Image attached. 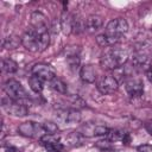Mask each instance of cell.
<instances>
[{
	"label": "cell",
	"mask_w": 152,
	"mask_h": 152,
	"mask_svg": "<svg viewBox=\"0 0 152 152\" xmlns=\"http://www.w3.org/2000/svg\"><path fill=\"white\" fill-rule=\"evenodd\" d=\"M21 45L31 52H42L50 45V33L48 27L32 28L30 27L21 37Z\"/></svg>",
	"instance_id": "1"
},
{
	"label": "cell",
	"mask_w": 152,
	"mask_h": 152,
	"mask_svg": "<svg viewBox=\"0 0 152 152\" xmlns=\"http://www.w3.org/2000/svg\"><path fill=\"white\" fill-rule=\"evenodd\" d=\"M128 61V52L118 45L106 48L100 57V64L104 70H115L121 68Z\"/></svg>",
	"instance_id": "2"
},
{
	"label": "cell",
	"mask_w": 152,
	"mask_h": 152,
	"mask_svg": "<svg viewBox=\"0 0 152 152\" xmlns=\"http://www.w3.org/2000/svg\"><path fill=\"white\" fill-rule=\"evenodd\" d=\"M127 31H128V23H127V20L124 19V18H115V19H112L110 21H108L103 33H106L110 38H114V39L120 42L122 36Z\"/></svg>",
	"instance_id": "3"
},
{
	"label": "cell",
	"mask_w": 152,
	"mask_h": 152,
	"mask_svg": "<svg viewBox=\"0 0 152 152\" xmlns=\"http://www.w3.org/2000/svg\"><path fill=\"white\" fill-rule=\"evenodd\" d=\"M1 103H2V108L4 110L10 114V115H13V116H25L27 115L28 113V108L27 106H25L24 103H21L20 101H17V100H13L11 97H2L1 100Z\"/></svg>",
	"instance_id": "4"
},
{
	"label": "cell",
	"mask_w": 152,
	"mask_h": 152,
	"mask_svg": "<svg viewBox=\"0 0 152 152\" xmlns=\"http://www.w3.org/2000/svg\"><path fill=\"white\" fill-rule=\"evenodd\" d=\"M4 90H5V93L8 97H11L13 100H17V101L25 100L28 96L26 89L21 86L20 82H18L15 80H8L4 86Z\"/></svg>",
	"instance_id": "5"
},
{
	"label": "cell",
	"mask_w": 152,
	"mask_h": 152,
	"mask_svg": "<svg viewBox=\"0 0 152 152\" xmlns=\"http://www.w3.org/2000/svg\"><path fill=\"white\" fill-rule=\"evenodd\" d=\"M18 132L20 135L26 137V138H42L45 133L44 128L42 125L33 122V121H26L23 122L21 125H19L18 127Z\"/></svg>",
	"instance_id": "6"
},
{
	"label": "cell",
	"mask_w": 152,
	"mask_h": 152,
	"mask_svg": "<svg viewBox=\"0 0 152 152\" xmlns=\"http://www.w3.org/2000/svg\"><path fill=\"white\" fill-rule=\"evenodd\" d=\"M96 88L103 95L113 94V93H115L118 90L119 82H118V80L114 76L103 75V76H101V77L97 78V81H96Z\"/></svg>",
	"instance_id": "7"
},
{
	"label": "cell",
	"mask_w": 152,
	"mask_h": 152,
	"mask_svg": "<svg viewBox=\"0 0 152 152\" xmlns=\"http://www.w3.org/2000/svg\"><path fill=\"white\" fill-rule=\"evenodd\" d=\"M31 74L37 76V77H39L44 82H50L57 76L56 75V70L53 69V66H51L50 64H46V63H37V64H34L32 66V69H31Z\"/></svg>",
	"instance_id": "8"
},
{
	"label": "cell",
	"mask_w": 152,
	"mask_h": 152,
	"mask_svg": "<svg viewBox=\"0 0 152 152\" xmlns=\"http://www.w3.org/2000/svg\"><path fill=\"white\" fill-rule=\"evenodd\" d=\"M80 132L82 135L91 138V137H101V135H107L109 132V128L102 125H95L93 122H87L81 126Z\"/></svg>",
	"instance_id": "9"
},
{
	"label": "cell",
	"mask_w": 152,
	"mask_h": 152,
	"mask_svg": "<svg viewBox=\"0 0 152 152\" xmlns=\"http://www.w3.org/2000/svg\"><path fill=\"white\" fill-rule=\"evenodd\" d=\"M42 146L45 147L46 152L51 151H62L63 150V144L61 141V138H57L56 134H44L39 139Z\"/></svg>",
	"instance_id": "10"
},
{
	"label": "cell",
	"mask_w": 152,
	"mask_h": 152,
	"mask_svg": "<svg viewBox=\"0 0 152 152\" xmlns=\"http://www.w3.org/2000/svg\"><path fill=\"white\" fill-rule=\"evenodd\" d=\"M125 88L131 97H140L144 94V83L140 78L131 77L125 82Z\"/></svg>",
	"instance_id": "11"
},
{
	"label": "cell",
	"mask_w": 152,
	"mask_h": 152,
	"mask_svg": "<svg viewBox=\"0 0 152 152\" xmlns=\"http://www.w3.org/2000/svg\"><path fill=\"white\" fill-rule=\"evenodd\" d=\"M83 138L84 135H82L81 132H70L68 133L65 137L61 138V141L63 144V146H68V147H77L81 146L83 144Z\"/></svg>",
	"instance_id": "12"
},
{
	"label": "cell",
	"mask_w": 152,
	"mask_h": 152,
	"mask_svg": "<svg viewBox=\"0 0 152 152\" xmlns=\"http://www.w3.org/2000/svg\"><path fill=\"white\" fill-rule=\"evenodd\" d=\"M59 26H61V31L65 36H69L70 33H72L74 32V15L69 13L68 11H64L59 19Z\"/></svg>",
	"instance_id": "13"
},
{
	"label": "cell",
	"mask_w": 152,
	"mask_h": 152,
	"mask_svg": "<svg viewBox=\"0 0 152 152\" xmlns=\"http://www.w3.org/2000/svg\"><path fill=\"white\" fill-rule=\"evenodd\" d=\"M102 25H103L102 17L97 14H91L86 19V31L88 33H95L102 27Z\"/></svg>",
	"instance_id": "14"
},
{
	"label": "cell",
	"mask_w": 152,
	"mask_h": 152,
	"mask_svg": "<svg viewBox=\"0 0 152 152\" xmlns=\"http://www.w3.org/2000/svg\"><path fill=\"white\" fill-rule=\"evenodd\" d=\"M80 76L86 83H94L96 81V71L91 64H84L80 69Z\"/></svg>",
	"instance_id": "15"
},
{
	"label": "cell",
	"mask_w": 152,
	"mask_h": 152,
	"mask_svg": "<svg viewBox=\"0 0 152 152\" xmlns=\"http://www.w3.org/2000/svg\"><path fill=\"white\" fill-rule=\"evenodd\" d=\"M30 27L32 28H45L48 27V24H46V17L42 13V12H33L31 14V20H30Z\"/></svg>",
	"instance_id": "16"
},
{
	"label": "cell",
	"mask_w": 152,
	"mask_h": 152,
	"mask_svg": "<svg viewBox=\"0 0 152 152\" xmlns=\"http://www.w3.org/2000/svg\"><path fill=\"white\" fill-rule=\"evenodd\" d=\"M58 116L65 122H78L81 114L76 109H63L58 112Z\"/></svg>",
	"instance_id": "17"
},
{
	"label": "cell",
	"mask_w": 152,
	"mask_h": 152,
	"mask_svg": "<svg viewBox=\"0 0 152 152\" xmlns=\"http://www.w3.org/2000/svg\"><path fill=\"white\" fill-rule=\"evenodd\" d=\"M21 44V37H18L15 34H11L8 37H6L4 39V43H2V46L6 49V50H14L17 49L19 45Z\"/></svg>",
	"instance_id": "18"
},
{
	"label": "cell",
	"mask_w": 152,
	"mask_h": 152,
	"mask_svg": "<svg viewBox=\"0 0 152 152\" xmlns=\"http://www.w3.org/2000/svg\"><path fill=\"white\" fill-rule=\"evenodd\" d=\"M28 86H30L32 91H34L37 94H40L44 89V81L40 80L39 77L34 76V75H31L30 78H28Z\"/></svg>",
	"instance_id": "19"
},
{
	"label": "cell",
	"mask_w": 152,
	"mask_h": 152,
	"mask_svg": "<svg viewBox=\"0 0 152 152\" xmlns=\"http://www.w3.org/2000/svg\"><path fill=\"white\" fill-rule=\"evenodd\" d=\"M1 69L6 74H14L18 70V63L12 58H5L1 63Z\"/></svg>",
	"instance_id": "20"
},
{
	"label": "cell",
	"mask_w": 152,
	"mask_h": 152,
	"mask_svg": "<svg viewBox=\"0 0 152 152\" xmlns=\"http://www.w3.org/2000/svg\"><path fill=\"white\" fill-rule=\"evenodd\" d=\"M49 83H50V87H51L55 91H57V93H59V94H66L68 87H66L65 82L62 81L59 77L56 76V77H55L52 81H50Z\"/></svg>",
	"instance_id": "21"
},
{
	"label": "cell",
	"mask_w": 152,
	"mask_h": 152,
	"mask_svg": "<svg viewBox=\"0 0 152 152\" xmlns=\"http://www.w3.org/2000/svg\"><path fill=\"white\" fill-rule=\"evenodd\" d=\"M125 133L126 132H124L121 129H109V132L106 137L110 142H115V141H121Z\"/></svg>",
	"instance_id": "22"
},
{
	"label": "cell",
	"mask_w": 152,
	"mask_h": 152,
	"mask_svg": "<svg viewBox=\"0 0 152 152\" xmlns=\"http://www.w3.org/2000/svg\"><path fill=\"white\" fill-rule=\"evenodd\" d=\"M66 62H68V64H69V68H70L72 71H75L76 69L80 68V57H78L77 53H70V55H68ZM80 69H81V68H80Z\"/></svg>",
	"instance_id": "23"
},
{
	"label": "cell",
	"mask_w": 152,
	"mask_h": 152,
	"mask_svg": "<svg viewBox=\"0 0 152 152\" xmlns=\"http://www.w3.org/2000/svg\"><path fill=\"white\" fill-rule=\"evenodd\" d=\"M42 126H43V128H44V131H45L46 134H56L58 132V126L55 122L46 121V122L42 124Z\"/></svg>",
	"instance_id": "24"
},
{
	"label": "cell",
	"mask_w": 152,
	"mask_h": 152,
	"mask_svg": "<svg viewBox=\"0 0 152 152\" xmlns=\"http://www.w3.org/2000/svg\"><path fill=\"white\" fill-rule=\"evenodd\" d=\"M138 152H152V145L150 144H142L138 146Z\"/></svg>",
	"instance_id": "25"
},
{
	"label": "cell",
	"mask_w": 152,
	"mask_h": 152,
	"mask_svg": "<svg viewBox=\"0 0 152 152\" xmlns=\"http://www.w3.org/2000/svg\"><path fill=\"white\" fill-rule=\"evenodd\" d=\"M96 146L101 147L102 150H104V148H110V141H109L108 139H107V140H100V141L96 142Z\"/></svg>",
	"instance_id": "26"
},
{
	"label": "cell",
	"mask_w": 152,
	"mask_h": 152,
	"mask_svg": "<svg viewBox=\"0 0 152 152\" xmlns=\"http://www.w3.org/2000/svg\"><path fill=\"white\" fill-rule=\"evenodd\" d=\"M146 75H147L148 81L152 83V63L148 64V66H147V69H146Z\"/></svg>",
	"instance_id": "27"
},
{
	"label": "cell",
	"mask_w": 152,
	"mask_h": 152,
	"mask_svg": "<svg viewBox=\"0 0 152 152\" xmlns=\"http://www.w3.org/2000/svg\"><path fill=\"white\" fill-rule=\"evenodd\" d=\"M144 126H145V128H146V131H147V132H148V133H150V134L152 135V121H151V120H148V121H146Z\"/></svg>",
	"instance_id": "28"
},
{
	"label": "cell",
	"mask_w": 152,
	"mask_h": 152,
	"mask_svg": "<svg viewBox=\"0 0 152 152\" xmlns=\"http://www.w3.org/2000/svg\"><path fill=\"white\" fill-rule=\"evenodd\" d=\"M121 141H122V144H126V145L129 144L131 142V135L128 133H125V135L122 137V140Z\"/></svg>",
	"instance_id": "29"
}]
</instances>
